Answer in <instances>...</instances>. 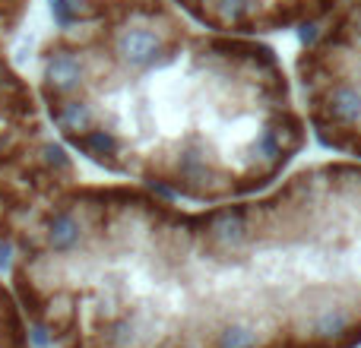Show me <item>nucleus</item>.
I'll return each mask as SVG.
<instances>
[{
  "mask_svg": "<svg viewBox=\"0 0 361 348\" xmlns=\"http://www.w3.org/2000/svg\"><path fill=\"white\" fill-rule=\"evenodd\" d=\"M175 4L209 29L269 35L317 23L339 0H175Z\"/></svg>",
  "mask_w": 361,
  "mask_h": 348,
  "instance_id": "nucleus-5",
  "label": "nucleus"
},
{
  "mask_svg": "<svg viewBox=\"0 0 361 348\" xmlns=\"http://www.w3.org/2000/svg\"><path fill=\"white\" fill-rule=\"evenodd\" d=\"M10 279L38 345L345 348L361 339V162L206 209L73 180L16 206Z\"/></svg>",
  "mask_w": 361,
  "mask_h": 348,
  "instance_id": "nucleus-1",
  "label": "nucleus"
},
{
  "mask_svg": "<svg viewBox=\"0 0 361 348\" xmlns=\"http://www.w3.org/2000/svg\"><path fill=\"white\" fill-rule=\"evenodd\" d=\"M35 89L73 156L190 203L267 190L307 146L273 44L209 29L175 0H51Z\"/></svg>",
  "mask_w": 361,
  "mask_h": 348,
  "instance_id": "nucleus-2",
  "label": "nucleus"
},
{
  "mask_svg": "<svg viewBox=\"0 0 361 348\" xmlns=\"http://www.w3.org/2000/svg\"><path fill=\"white\" fill-rule=\"evenodd\" d=\"M32 0H0V197L35 199L80 180L70 149L44 118L35 82L13 61Z\"/></svg>",
  "mask_w": 361,
  "mask_h": 348,
  "instance_id": "nucleus-3",
  "label": "nucleus"
},
{
  "mask_svg": "<svg viewBox=\"0 0 361 348\" xmlns=\"http://www.w3.org/2000/svg\"><path fill=\"white\" fill-rule=\"evenodd\" d=\"M295 57L307 130L330 152L361 162V0L326 10Z\"/></svg>",
  "mask_w": 361,
  "mask_h": 348,
  "instance_id": "nucleus-4",
  "label": "nucleus"
},
{
  "mask_svg": "<svg viewBox=\"0 0 361 348\" xmlns=\"http://www.w3.org/2000/svg\"><path fill=\"white\" fill-rule=\"evenodd\" d=\"M23 199L0 197V348H29V326L23 317V301L10 279L13 250V212Z\"/></svg>",
  "mask_w": 361,
  "mask_h": 348,
  "instance_id": "nucleus-6",
  "label": "nucleus"
}]
</instances>
